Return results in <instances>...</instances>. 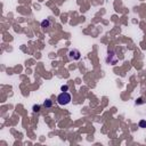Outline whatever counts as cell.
I'll use <instances>...</instances> for the list:
<instances>
[{
  "mask_svg": "<svg viewBox=\"0 0 146 146\" xmlns=\"http://www.w3.org/2000/svg\"><path fill=\"white\" fill-rule=\"evenodd\" d=\"M50 25H52V21H50L49 18H46V19H43V21L41 22V28H43V29L49 28Z\"/></svg>",
  "mask_w": 146,
  "mask_h": 146,
  "instance_id": "cell-3",
  "label": "cell"
},
{
  "mask_svg": "<svg viewBox=\"0 0 146 146\" xmlns=\"http://www.w3.org/2000/svg\"><path fill=\"white\" fill-rule=\"evenodd\" d=\"M139 127L140 128H146V120H140L139 121Z\"/></svg>",
  "mask_w": 146,
  "mask_h": 146,
  "instance_id": "cell-7",
  "label": "cell"
},
{
  "mask_svg": "<svg viewBox=\"0 0 146 146\" xmlns=\"http://www.w3.org/2000/svg\"><path fill=\"white\" fill-rule=\"evenodd\" d=\"M40 108H41V106L40 105H33V107H32V110H33V112H40Z\"/></svg>",
  "mask_w": 146,
  "mask_h": 146,
  "instance_id": "cell-6",
  "label": "cell"
},
{
  "mask_svg": "<svg viewBox=\"0 0 146 146\" xmlns=\"http://www.w3.org/2000/svg\"><path fill=\"white\" fill-rule=\"evenodd\" d=\"M72 97L70 95V92L67 91H62L57 97V103L59 104L60 106H64V105H67V104L71 102Z\"/></svg>",
  "mask_w": 146,
  "mask_h": 146,
  "instance_id": "cell-1",
  "label": "cell"
},
{
  "mask_svg": "<svg viewBox=\"0 0 146 146\" xmlns=\"http://www.w3.org/2000/svg\"><path fill=\"white\" fill-rule=\"evenodd\" d=\"M43 106H45L46 108H50L53 106V101L52 99H49V98L46 99V101L43 102Z\"/></svg>",
  "mask_w": 146,
  "mask_h": 146,
  "instance_id": "cell-4",
  "label": "cell"
},
{
  "mask_svg": "<svg viewBox=\"0 0 146 146\" xmlns=\"http://www.w3.org/2000/svg\"><path fill=\"white\" fill-rule=\"evenodd\" d=\"M60 90L62 91H69V86H67V84H63V86L60 87Z\"/></svg>",
  "mask_w": 146,
  "mask_h": 146,
  "instance_id": "cell-8",
  "label": "cell"
},
{
  "mask_svg": "<svg viewBox=\"0 0 146 146\" xmlns=\"http://www.w3.org/2000/svg\"><path fill=\"white\" fill-rule=\"evenodd\" d=\"M80 57H81V54L78 49H72L69 52V58L71 60H78L80 59Z\"/></svg>",
  "mask_w": 146,
  "mask_h": 146,
  "instance_id": "cell-2",
  "label": "cell"
},
{
  "mask_svg": "<svg viewBox=\"0 0 146 146\" xmlns=\"http://www.w3.org/2000/svg\"><path fill=\"white\" fill-rule=\"evenodd\" d=\"M144 103H145V101L143 97H139V98L136 99V105H142V104H144Z\"/></svg>",
  "mask_w": 146,
  "mask_h": 146,
  "instance_id": "cell-5",
  "label": "cell"
}]
</instances>
